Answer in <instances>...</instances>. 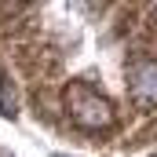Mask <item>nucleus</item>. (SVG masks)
Returning <instances> with one entry per match:
<instances>
[{
	"mask_svg": "<svg viewBox=\"0 0 157 157\" xmlns=\"http://www.w3.org/2000/svg\"><path fill=\"white\" fill-rule=\"evenodd\" d=\"M132 84H135V95H143L146 102H157V62H139L132 73Z\"/></svg>",
	"mask_w": 157,
	"mask_h": 157,
	"instance_id": "f03ea898",
	"label": "nucleus"
},
{
	"mask_svg": "<svg viewBox=\"0 0 157 157\" xmlns=\"http://www.w3.org/2000/svg\"><path fill=\"white\" fill-rule=\"evenodd\" d=\"M66 106L77 117V124H84V128H106L110 124V102L102 95H95L91 88H73Z\"/></svg>",
	"mask_w": 157,
	"mask_h": 157,
	"instance_id": "f257e3e1",
	"label": "nucleus"
},
{
	"mask_svg": "<svg viewBox=\"0 0 157 157\" xmlns=\"http://www.w3.org/2000/svg\"><path fill=\"white\" fill-rule=\"evenodd\" d=\"M0 117H18V88L0 77Z\"/></svg>",
	"mask_w": 157,
	"mask_h": 157,
	"instance_id": "7ed1b4c3",
	"label": "nucleus"
}]
</instances>
